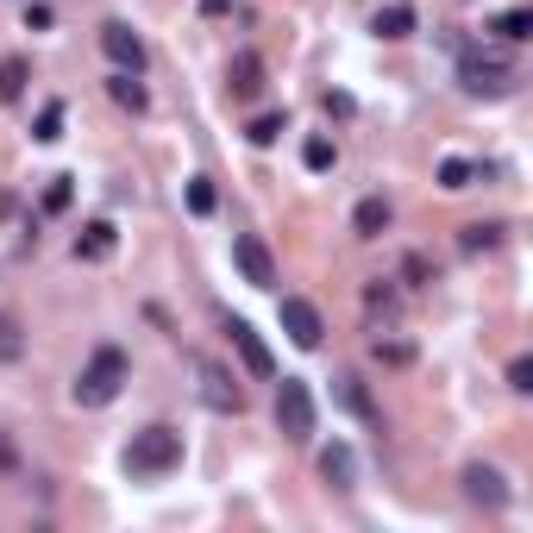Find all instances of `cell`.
Wrapping results in <instances>:
<instances>
[{
    "label": "cell",
    "mask_w": 533,
    "mask_h": 533,
    "mask_svg": "<svg viewBox=\"0 0 533 533\" xmlns=\"http://www.w3.org/2000/svg\"><path fill=\"white\" fill-rule=\"evenodd\" d=\"M333 396H339V408H352L358 421H377V408H370V396H364V383H358V377H339Z\"/></svg>",
    "instance_id": "obj_17"
},
{
    "label": "cell",
    "mask_w": 533,
    "mask_h": 533,
    "mask_svg": "<svg viewBox=\"0 0 533 533\" xmlns=\"http://www.w3.org/2000/svg\"><path fill=\"white\" fill-rule=\"evenodd\" d=\"M32 138H38V145H57V138H63V101H44V107H38Z\"/></svg>",
    "instance_id": "obj_19"
},
{
    "label": "cell",
    "mask_w": 533,
    "mask_h": 533,
    "mask_svg": "<svg viewBox=\"0 0 533 533\" xmlns=\"http://www.w3.org/2000/svg\"><path fill=\"white\" fill-rule=\"evenodd\" d=\"M214 201H220V195H214V182L195 176V182H189V214H195V220H207V214H214Z\"/></svg>",
    "instance_id": "obj_25"
},
{
    "label": "cell",
    "mask_w": 533,
    "mask_h": 533,
    "mask_svg": "<svg viewBox=\"0 0 533 533\" xmlns=\"http://www.w3.org/2000/svg\"><path fill=\"white\" fill-rule=\"evenodd\" d=\"M508 389H521V396L533 389V364H527V358H515V364H508Z\"/></svg>",
    "instance_id": "obj_28"
},
{
    "label": "cell",
    "mask_w": 533,
    "mask_h": 533,
    "mask_svg": "<svg viewBox=\"0 0 533 533\" xmlns=\"http://www.w3.org/2000/svg\"><path fill=\"white\" fill-rule=\"evenodd\" d=\"M458 82H465V95H483V101H502L508 88H515V69L502 57H483V51H465L458 57Z\"/></svg>",
    "instance_id": "obj_3"
},
{
    "label": "cell",
    "mask_w": 533,
    "mask_h": 533,
    "mask_svg": "<svg viewBox=\"0 0 533 533\" xmlns=\"http://www.w3.org/2000/svg\"><path fill=\"white\" fill-rule=\"evenodd\" d=\"M465 496H471V502H483V508H502V502H508L502 471H490V465H465Z\"/></svg>",
    "instance_id": "obj_12"
},
{
    "label": "cell",
    "mask_w": 533,
    "mask_h": 533,
    "mask_svg": "<svg viewBox=\"0 0 533 533\" xmlns=\"http://www.w3.org/2000/svg\"><path fill=\"white\" fill-rule=\"evenodd\" d=\"M301 164H308L314 176H327V170L339 164V151H333V138H308V145H301Z\"/></svg>",
    "instance_id": "obj_20"
},
{
    "label": "cell",
    "mask_w": 533,
    "mask_h": 533,
    "mask_svg": "<svg viewBox=\"0 0 533 533\" xmlns=\"http://www.w3.org/2000/svg\"><path fill=\"white\" fill-rule=\"evenodd\" d=\"M201 13H207V19H220V13H233V0H201Z\"/></svg>",
    "instance_id": "obj_31"
},
{
    "label": "cell",
    "mask_w": 533,
    "mask_h": 533,
    "mask_svg": "<svg viewBox=\"0 0 533 533\" xmlns=\"http://www.w3.org/2000/svg\"><path fill=\"white\" fill-rule=\"evenodd\" d=\"M414 32V7H383L377 13V38H408Z\"/></svg>",
    "instance_id": "obj_22"
},
{
    "label": "cell",
    "mask_w": 533,
    "mask_h": 533,
    "mask_svg": "<svg viewBox=\"0 0 533 533\" xmlns=\"http://www.w3.org/2000/svg\"><path fill=\"white\" fill-rule=\"evenodd\" d=\"M352 226H358V239H377V233H389V201H383V195H370V201H358V214H352Z\"/></svg>",
    "instance_id": "obj_14"
},
{
    "label": "cell",
    "mask_w": 533,
    "mask_h": 533,
    "mask_svg": "<svg viewBox=\"0 0 533 533\" xmlns=\"http://www.w3.org/2000/svg\"><path fill=\"white\" fill-rule=\"evenodd\" d=\"M26 32H51V7H44V0L26 7Z\"/></svg>",
    "instance_id": "obj_29"
},
{
    "label": "cell",
    "mask_w": 533,
    "mask_h": 533,
    "mask_svg": "<svg viewBox=\"0 0 533 533\" xmlns=\"http://www.w3.org/2000/svg\"><path fill=\"white\" fill-rule=\"evenodd\" d=\"M101 51H107L113 69H132V76L145 69V44H138V32L120 26V19H107V26H101Z\"/></svg>",
    "instance_id": "obj_7"
},
{
    "label": "cell",
    "mask_w": 533,
    "mask_h": 533,
    "mask_svg": "<svg viewBox=\"0 0 533 533\" xmlns=\"http://www.w3.org/2000/svg\"><path fill=\"white\" fill-rule=\"evenodd\" d=\"M19 352H26V333H19L13 314H0V364H13Z\"/></svg>",
    "instance_id": "obj_24"
},
{
    "label": "cell",
    "mask_w": 533,
    "mask_h": 533,
    "mask_svg": "<svg viewBox=\"0 0 533 533\" xmlns=\"http://www.w3.org/2000/svg\"><path fill=\"white\" fill-rule=\"evenodd\" d=\"M502 239V226H465V251H490Z\"/></svg>",
    "instance_id": "obj_26"
},
{
    "label": "cell",
    "mask_w": 533,
    "mask_h": 533,
    "mask_svg": "<svg viewBox=\"0 0 533 533\" xmlns=\"http://www.w3.org/2000/svg\"><path fill=\"white\" fill-rule=\"evenodd\" d=\"M233 264H239V276L251 289H276V258H270V245L258 233H239L233 239Z\"/></svg>",
    "instance_id": "obj_6"
},
{
    "label": "cell",
    "mask_w": 533,
    "mask_h": 533,
    "mask_svg": "<svg viewBox=\"0 0 533 533\" xmlns=\"http://www.w3.org/2000/svg\"><path fill=\"white\" fill-rule=\"evenodd\" d=\"M320 477H327L333 490H352V483H358V458H352V446H339V439H333V446L320 452Z\"/></svg>",
    "instance_id": "obj_13"
},
{
    "label": "cell",
    "mask_w": 533,
    "mask_h": 533,
    "mask_svg": "<svg viewBox=\"0 0 533 533\" xmlns=\"http://www.w3.org/2000/svg\"><path fill=\"white\" fill-rule=\"evenodd\" d=\"M377 358H383V364H408L414 352H408V345H377Z\"/></svg>",
    "instance_id": "obj_30"
},
{
    "label": "cell",
    "mask_w": 533,
    "mask_h": 533,
    "mask_svg": "<svg viewBox=\"0 0 533 533\" xmlns=\"http://www.w3.org/2000/svg\"><path fill=\"white\" fill-rule=\"evenodd\" d=\"M107 95H113V101H120V107H132V113H145V101H151V95H145V82H138V76H132V69H120V76H113V82H107Z\"/></svg>",
    "instance_id": "obj_15"
},
{
    "label": "cell",
    "mask_w": 533,
    "mask_h": 533,
    "mask_svg": "<svg viewBox=\"0 0 533 533\" xmlns=\"http://www.w3.org/2000/svg\"><path fill=\"white\" fill-rule=\"evenodd\" d=\"M490 32H496V38H508V44H521V38H533V13H527V7H508Z\"/></svg>",
    "instance_id": "obj_18"
},
{
    "label": "cell",
    "mask_w": 533,
    "mask_h": 533,
    "mask_svg": "<svg viewBox=\"0 0 533 533\" xmlns=\"http://www.w3.org/2000/svg\"><path fill=\"white\" fill-rule=\"evenodd\" d=\"M195 377H201V402L214 414H239L245 408V389L233 383V370L214 364V358H195Z\"/></svg>",
    "instance_id": "obj_5"
},
{
    "label": "cell",
    "mask_w": 533,
    "mask_h": 533,
    "mask_svg": "<svg viewBox=\"0 0 533 533\" xmlns=\"http://www.w3.org/2000/svg\"><path fill=\"white\" fill-rule=\"evenodd\" d=\"M283 333L301 345V352H314V345H320V308L301 301V295H283Z\"/></svg>",
    "instance_id": "obj_8"
},
{
    "label": "cell",
    "mask_w": 533,
    "mask_h": 533,
    "mask_svg": "<svg viewBox=\"0 0 533 533\" xmlns=\"http://www.w3.org/2000/svg\"><path fill=\"white\" fill-rule=\"evenodd\" d=\"M471 182H477V164H465V157H446V164H439V189H471Z\"/></svg>",
    "instance_id": "obj_21"
},
{
    "label": "cell",
    "mask_w": 533,
    "mask_h": 533,
    "mask_svg": "<svg viewBox=\"0 0 533 533\" xmlns=\"http://www.w3.org/2000/svg\"><path fill=\"white\" fill-rule=\"evenodd\" d=\"M226 82H233L239 101H258V95H264V57H258V51H239L233 69H226Z\"/></svg>",
    "instance_id": "obj_11"
},
{
    "label": "cell",
    "mask_w": 533,
    "mask_h": 533,
    "mask_svg": "<svg viewBox=\"0 0 533 533\" xmlns=\"http://www.w3.org/2000/svg\"><path fill=\"white\" fill-rule=\"evenodd\" d=\"M182 465V433L176 427H145V433H132V446H126V471L132 477H164Z\"/></svg>",
    "instance_id": "obj_1"
},
{
    "label": "cell",
    "mask_w": 533,
    "mask_h": 533,
    "mask_svg": "<svg viewBox=\"0 0 533 533\" xmlns=\"http://www.w3.org/2000/svg\"><path fill=\"white\" fill-rule=\"evenodd\" d=\"M26 76H32L26 57H0V101H19V95H26Z\"/></svg>",
    "instance_id": "obj_16"
},
{
    "label": "cell",
    "mask_w": 533,
    "mask_h": 533,
    "mask_svg": "<svg viewBox=\"0 0 533 533\" xmlns=\"http://www.w3.org/2000/svg\"><path fill=\"white\" fill-rule=\"evenodd\" d=\"M289 132V120H283V113H258V120H251V145H276V138H283Z\"/></svg>",
    "instance_id": "obj_23"
},
{
    "label": "cell",
    "mask_w": 533,
    "mask_h": 533,
    "mask_svg": "<svg viewBox=\"0 0 533 533\" xmlns=\"http://www.w3.org/2000/svg\"><path fill=\"white\" fill-rule=\"evenodd\" d=\"M226 333H233V345H239V358H245L251 377H276V358H270V345L251 333V320H226Z\"/></svg>",
    "instance_id": "obj_9"
},
{
    "label": "cell",
    "mask_w": 533,
    "mask_h": 533,
    "mask_svg": "<svg viewBox=\"0 0 533 533\" xmlns=\"http://www.w3.org/2000/svg\"><path fill=\"white\" fill-rule=\"evenodd\" d=\"M113 251H120V233H113V220H88L76 233V258L82 264H107Z\"/></svg>",
    "instance_id": "obj_10"
},
{
    "label": "cell",
    "mask_w": 533,
    "mask_h": 533,
    "mask_svg": "<svg viewBox=\"0 0 533 533\" xmlns=\"http://www.w3.org/2000/svg\"><path fill=\"white\" fill-rule=\"evenodd\" d=\"M276 427H283V439H308L314 433V389L301 377L276 383Z\"/></svg>",
    "instance_id": "obj_4"
},
{
    "label": "cell",
    "mask_w": 533,
    "mask_h": 533,
    "mask_svg": "<svg viewBox=\"0 0 533 533\" xmlns=\"http://www.w3.org/2000/svg\"><path fill=\"white\" fill-rule=\"evenodd\" d=\"M69 195H76V189H69V176H57L51 189H44V207H51V214H63V207H69Z\"/></svg>",
    "instance_id": "obj_27"
},
{
    "label": "cell",
    "mask_w": 533,
    "mask_h": 533,
    "mask_svg": "<svg viewBox=\"0 0 533 533\" xmlns=\"http://www.w3.org/2000/svg\"><path fill=\"white\" fill-rule=\"evenodd\" d=\"M120 383H126V352L120 345H101V352L82 364V377H76V402L82 408H107L113 396H120Z\"/></svg>",
    "instance_id": "obj_2"
}]
</instances>
